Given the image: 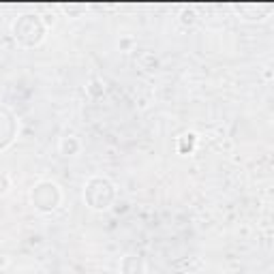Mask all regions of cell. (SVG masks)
Segmentation results:
<instances>
[{
    "label": "cell",
    "instance_id": "cell-7",
    "mask_svg": "<svg viewBox=\"0 0 274 274\" xmlns=\"http://www.w3.org/2000/svg\"><path fill=\"white\" fill-rule=\"evenodd\" d=\"M88 92L92 94V97H101V94H103V86L99 84V81H92V84L88 86Z\"/></svg>",
    "mask_w": 274,
    "mask_h": 274
},
{
    "label": "cell",
    "instance_id": "cell-6",
    "mask_svg": "<svg viewBox=\"0 0 274 274\" xmlns=\"http://www.w3.org/2000/svg\"><path fill=\"white\" fill-rule=\"evenodd\" d=\"M60 150H62V154H77L79 152L77 137H65L62 144H60Z\"/></svg>",
    "mask_w": 274,
    "mask_h": 274
},
{
    "label": "cell",
    "instance_id": "cell-2",
    "mask_svg": "<svg viewBox=\"0 0 274 274\" xmlns=\"http://www.w3.org/2000/svg\"><path fill=\"white\" fill-rule=\"evenodd\" d=\"M13 32H15V39L22 43V45H39L43 41V34H45V26L39 17L34 15H22L15 26H13Z\"/></svg>",
    "mask_w": 274,
    "mask_h": 274
},
{
    "label": "cell",
    "instance_id": "cell-5",
    "mask_svg": "<svg viewBox=\"0 0 274 274\" xmlns=\"http://www.w3.org/2000/svg\"><path fill=\"white\" fill-rule=\"evenodd\" d=\"M195 141H197V137H195L193 133H186V135L180 137V144H178V148H180L182 154H188V152H193Z\"/></svg>",
    "mask_w": 274,
    "mask_h": 274
},
{
    "label": "cell",
    "instance_id": "cell-1",
    "mask_svg": "<svg viewBox=\"0 0 274 274\" xmlns=\"http://www.w3.org/2000/svg\"><path fill=\"white\" fill-rule=\"evenodd\" d=\"M114 184L107 178H90L88 184L84 186V199L88 206L94 210H105L114 201Z\"/></svg>",
    "mask_w": 274,
    "mask_h": 274
},
{
    "label": "cell",
    "instance_id": "cell-8",
    "mask_svg": "<svg viewBox=\"0 0 274 274\" xmlns=\"http://www.w3.org/2000/svg\"><path fill=\"white\" fill-rule=\"evenodd\" d=\"M11 182H9V176L7 174H0V195H5L7 191H9Z\"/></svg>",
    "mask_w": 274,
    "mask_h": 274
},
{
    "label": "cell",
    "instance_id": "cell-3",
    "mask_svg": "<svg viewBox=\"0 0 274 274\" xmlns=\"http://www.w3.org/2000/svg\"><path fill=\"white\" fill-rule=\"evenodd\" d=\"M60 204V188L54 182H39L32 188V206L39 212H52Z\"/></svg>",
    "mask_w": 274,
    "mask_h": 274
},
{
    "label": "cell",
    "instance_id": "cell-9",
    "mask_svg": "<svg viewBox=\"0 0 274 274\" xmlns=\"http://www.w3.org/2000/svg\"><path fill=\"white\" fill-rule=\"evenodd\" d=\"M118 45H120L122 50H127V47H131V45H133V39H124V41H120Z\"/></svg>",
    "mask_w": 274,
    "mask_h": 274
},
{
    "label": "cell",
    "instance_id": "cell-4",
    "mask_svg": "<svg viewBox=\"0 0 274 274\" xmlns=\"http://www.w3.org/2000/svg\"><path fill=\"white\" fill-rule=\"evenodd\" d=\"M120 272L122 274H144V259L139 255H127L120 261Z\"/></svg>",
    "mask_w": 274,
    "mask_h": 274
}]
</instances>
